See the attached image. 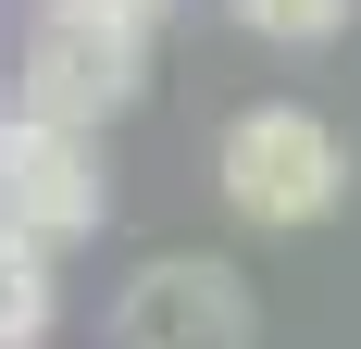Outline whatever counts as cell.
I'll use <instances>...</instances> for the list:
<instances>
[{"mask_svg":"<svg viewBox=\"0 0 361 349\" xmlns=\"http://www.w3.org/2000/svg\"><path fill=\"white\" fill-rule=\"evenodd\" d=\"M100 13H137V25H149V13H175V0H100Z\"/></svg>","mask_w":361,"mask_h":349,"instance_id":"52a82bcc","label":"cell"},{"mask_svg":"<svg viewBox=\"0 0 361 349\" xmlns=\"http://www.w3.org/2000/svg\"><path fill=\"white\" fill-rule=\"evenodd\" d=\"M137 75H149V25L137 13L50 0L25 25V112H50V125H112V112L137 100Z\"/></svg>","mask_w":361,"mask_h":349,"instance_id":"7a4b0ae2","label":"cell"},{"mask_svg":"<svg viewBox=\"0 0 361 349\" xmlns=\"http://www.w3.org/2000/svg\"><path fill=\"white\" fill-rule=\"evenodd\" d=\"M112 349H250V287L224 275V262H137L125 300H112Z\"/></svg>","mask_w":361,"mask_h":349,"instance_id":"277c9868","label":"cell"},{"mask_svg":"<svg viewBox=\"0 0 361 349\" xmlns=\"http://www.w3.org/2000/svg\"><path fill=\"white\" fill-rule=\"evenodd\" d=\"M224 200H237V225H262V237H299V225H324L336 200H349V138H336L324 112L299 100H262L224 125Z\"/></svg>","mask_w":361,"mask_h":349,"instance_id":"6da1fadb","label":"cell"},{"mask_svg":"<svg viewBox=\"0 0 361 349\" xmlns=\"http://www.w3.org/2000/svg\"><path fill=\"white\" fill-rule=\"evenodd\" d=\"M50 337V249L0 225V349H37Z\"/></svg>","mask_w":361,"mask_h":349,"instance_id":"5b68a950","label":"cell"},{"mask_svg":"<svg viewBox=\"0 0 361 349\" xmlns=\"http://www.w3.org/2000/svg\"><path fill=\"white\" fill-rule=\"evenodd\" d=\"M112 212V174H100V125H50V112H13L0 125V225L37 249L87 237Z\"/></svg>","mask_w":361,"mask_h":349,"instance_id":"3957f363","label":"cell"},{"mask_svg":"<svg viewBox=\"0 0 361 349\" xmlns=\"http://www.w3.org/2000/svg\"><path fill=\"white\" fill-rule=\"evenodd\" d=\"M224 13H237L250 37H274V50H312V37H336V25H349L361 0H224Z\"/></svg>","mask_w":361,"mask_h":349,"instance_id":"8992f818","label":"cell"}]
</instances>
